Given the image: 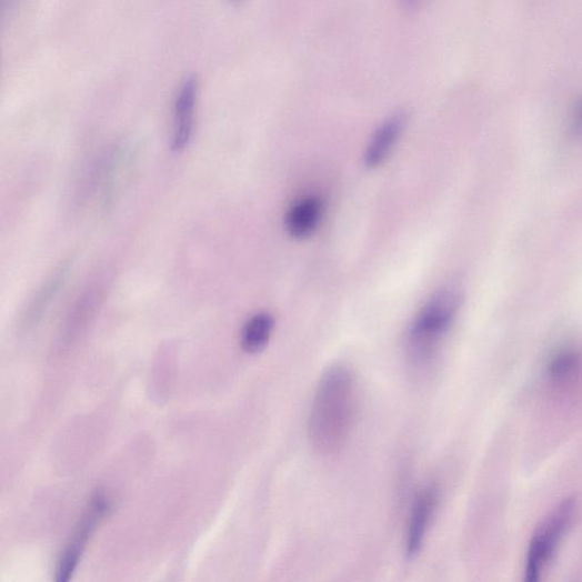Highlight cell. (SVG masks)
Returning a JSON list of instances; mask_svg holds the SVG:
<instances>
[{
	"label": "cell",
	"instance_id": "obj_9",
	"mask_svg": "<svg viewBox=\"0 0 582 582\" xmlns=\"http://www.w3.org/2000/svg\"><path fill=\"white\" fill-rule=\"evenodd\" d=\"M582 358L580 352L571 347L558 349L546 365V377L554 384H566L580 373Z\"/></svg>",
	"mask_w": 582,
	"mask_h": 582
},
{
	"label": "cell",
	"instance_id": "obj_8",
	"mask_svg": "<svg viewBox=\"0 0 582 582\" xmlns=\"http://www.w3.org/2000/svg\"><path fill=\"white\" fill-rule=\"evenodd\" d=\"M407 121L403 111L388 117L372 134L364 154L367 165L380 164L394 148Z\"/></svg>",
	"mask_w": 582,
	"mask_h": 582
},
{
	"label": "cell",
	"instance_id": "obj_11",
	"mask_svg": "<svg viewBox=\"0 0 582 582\" xmlns=\"http://www.w3.org/2000/svg\"><path fill=\"white\" fill-rule=\"evenodd\" d=\"M68 269L67 265H63L41 285L27 311L26 324L38 322L47 308L51 305L67 278Z\"/></svg>",
	"mask_w": 582,
	"mask_h": 582
},
{
	"label": "cell",
	"instance_id": "obj_6",
	"mask_svg": "<svg viewBox=\"0 0 582 582\" xmlns=\"http://www.w3.org/2000/svg\"><path fill=\"white\" fill-rule=\"evenodd\" d=\"M440 503V492L434 486L421 490L413 503L407 542V554L415 559L423 546L428 529Z\"/></svg>",
	"mask_w": 582,
	"mask_h": 582
},
{
	"label": "cell",
	"instance_id": "obj_10",
	"mask_svg": "<svg viewBox=\"0 0 582 582\" xmlns=\"http://www.w3.org/2000/svg\"><path fill=\"white\" fill-rule=\"evenodd\" d=\"M274 328V320L269 313H258L253 315L242 328L240 344L242 350L250 354H255L265 349L270 342Z\"/></svg>",
	"mask_w": 582,
	"mask_h": 582
},
{
	"label": "cell",
	"instance_id": "obj_3",
	"mask_svg": "<svg viewBox=\"0 0 582 582\" xmlns=\"http://www.w3.org/2000/svg\"><path fill=\"white\" fill-rule=\"evenodd\" d=\"M112 510L113 500L106 491H96L90 496L58 559L53 582H72L90 541Z\"/></svg>",
	"mask_w": 582,
	"mask_h": 582
},
{
	"label": "cell",
	"instance_id": "obj_5",
	"mask_svg": "<svg viewBox=\"0 0 582 582\" xmlns=\"http://www.w3.org/2000/svg\"><path fill=\"white\" fill-rule=\"evenodd\" d=\"M199 94V79L195 74L187 76L180 83L174 99V114L171 132V149L181 151L188 144L193 127Z\"/></svg>",
	"mask_w": 582,
	"mask_h": 582
},
{
	"label": "cell",
	"instance_id": "obj_7",
	"mask_svg": "<svg viewBox=\"0 0 582 582\" xmlns=\"http://www.w3.org/2000/svg\"><path fill=\"white\" fill-rule=\"evenodd\" d=\"M323 201L317 195H304L291 204L285 213V228L290 235L307 238L319 227L323 215Z\"/></svg>",
	"mask_w": 582,
	"mask_h": 582
},
{
	"label": "cell",
	"instance_id": "obj_1",
	"mask_svg": "<svg viewBox=\"0 0 582 582\" xmlns=\"http://www.w3.org/2000/svg\"><path fill=\"white\" fill-rule=\"evenodd\" d=\"M358 405V385L353 372L333 365L321 377L309 419L313 448L323 455L341 452L350 440Z\"/></svg>",
	"mask_w": 582,
	"mask_h": 582
},
{
	"label": "cell",
	"instance_id": "obj_4",
	"mask_svg": "<svg viewBox=\"0 0 582 582\" xmlns=\"http://www.w3.org/2000/svg\"><path fill=\"white\" fill-rule=\"evenodd\" d=\"M575 509L573 499L565 500L536 530L526 553L523 582H542L544 566L570 528Z\"/></svg>",
	"mask_w": 582,
	"mask_h": 582
},
{
	"label": "cell",
	"instance_id": "obj_2",
	"mask_svg": "<svg viewBox=\"0 0 582 582\" xmlns=\"http://www.w3.org/2000/svg\"><path fill=\"white\" fill-rule=\"evenodd\" d=\"M462 293L458 285L436 291L423 305L407 337V359L412 370L427 372L441 353L458 318Z\"/></svg>",
	"mask_w": 582,
	"mask_h": 582
}]
</instances>
